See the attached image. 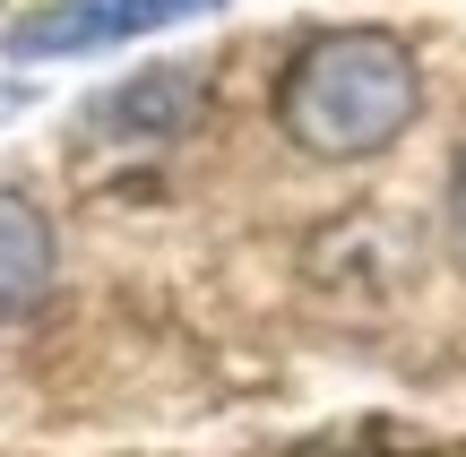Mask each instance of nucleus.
Wrapping results in <instances>:
<instances>
[{"instance_id": "3", "label": "nucleus", "mask_w": 466, "mask_h": 457, "mask_svg": "<svg viewBox=\"0 0 466 457\" xmlns=\"http://www.w3.org/2000/svg\"><path fill=\"white\" fill-rule=\"evenodd\" d=\"M61 285V251H52V216L26 190H0V328L35 320Z\"/></svg>"}, {"instance_id": "5", "label": "nucleus", "mask_w": 466, "mask_h": 457, "mask_svg": "<svg viewBox=\"0 0 466 457\" xmlns=\"http://www.w3.org/2000/svg\"><path fill=\"white\" fill-rule=\"evenodd\" d=\"M458 233H466V155H458Z\"/></svg>"}, {"instance_id": "4", "label": "nucleus", "mask_w": 466, "mask_h": 457, "mask_svg": "<svg viewBox=\"0 0 466 457\" xmlns=\"http://www.w3.org/2000/svg\"><path fill=\"white\" fill-rule=\"evenodd\" d=\"M199 78L190 69H138L130 86H113V95H96V130H121V138H147V147H165V138H182L190 121H199Z\"/></svg>"}, {"instance_id": "1", "label": "nucleus", "mask_w": 466, "mask_h": 457, "mask_svg": "<svg viewBox=\"0 0 466 457\" xmlns=\"http://www.w3.org/2000/svg\"><path fill=\"white\" fill-rule=\"evenodd\" d=\"M415 113H423V69L406 35L389 26H329L277 78V130L319 164H363V155L398 147Z\"/></svg>"}, {"instance_id": "2", "label": "nucleus", "mask_w": 466, "mask_h": 457, "mask_svg": "<svg viewBox=\"0 0 466 457\" xmlns=\"http://www.w3.org/2000/svg\"><path fill=\"white\" fill-rule=\"evenodd\" d=\"M217 0H61L9 26V61H44V52H104L130 35H165L182 17H208Z\"/></svg>"}, {"instance_id": "6", "label": "nucleus", "mask_w": 466, "mask_h": 457, "mask_svg": "<svg viewBox=\"0 0 466 457\" xmlns=\"http://www.w3.org/2000/svg\"><path fill=\"white\" fill-rule=\"evenodd\" d=\"M337 457H389V449H337Z\"/></svg>"}]
</instances>
